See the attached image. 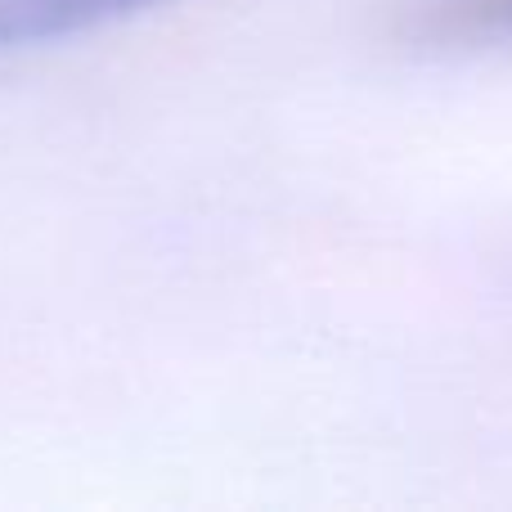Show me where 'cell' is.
<instances>
[{
    "instance_id": "obj_1",
    "label": "cell",
    "mask_w": 512,
    "mask_h": 512,
    "mask_svg": "<svg viewBox=\"0 0 512 512\" xmlns=\"http://www.w3.org/2000/svg\"><path fill=\"white\" fill-rule=\"evenodd\" d=\"M400 36L423 50H508L512 0H414L400 9Z\"/></svg>"
},
{
    "instance_id": "obj_2",
    "label": "cell",
    "mask_w": 512,
    "mask_h": 512,
    "mask_svg": "<svg viewBox=\"0 0 512 512\" xmlns=\"http://www.w3.org/2000/svg\"><path fill=\"white\" fill-rule=\"evenodd\" d=\"M162 0H0V54L95 32Z\"/></svg>"
}]
</instances>
